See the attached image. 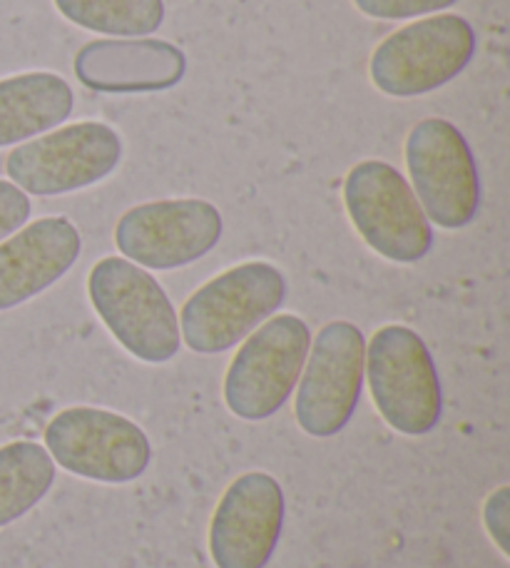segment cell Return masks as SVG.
Segmentation results:
<instances>
[{
    "label": "cell",
    "instance_id": "1",
    "mask_svg": "<svg viewBox=\"0 0 510 568\" xmlns=\"http://www.w3.org/2000/svg\"><path fill=\"white\" fill-rule=\"evenodd\" d=\"M88 297L120 347L145 364H165L182 347L180 320L162 284L125 257H102L88 275Z\"/></svg>",
    "mask_w": 510,
    "mask_h": 568
},
{
    "label": "cell",
    "instance_id": "2",
    "mask_svg": "<svg viewBox=\"0 0 510 568\" xmlns=\"http://www.w3.org/2000/svg\"><path fill=\"white\" fill-rule=\"evenodd\" d=\"M289 284L272 262H244L192 294L180 312V337L197 354H222L274 317Z\"/></svg>",
    "mask_w": 510,
    "mask_h": 568
},
{
    "label": "cell",
    "instance_id": "3",
    "mask_svg": "<svg viewBox=\"0 0 510 568\" xmlns=\"http://www.w3.org/2000/svg\"><path fill=\"white\" fill-rule=\"evenodd\" d=\"M364 377L381 419L406 436L431 434L443 414V392L431 352L406 324H386L366 344Z\"/></svg>",
    "mask_w": 510,
    "mask_h": 568
},
{
    "label": "cell",
    "instance_id": "4",
    "mask_svg": "<svg viewBox=\"0 0 510 568\" xmlns=\"http://www.w3.org/2000/svg\"><path fill=\"white\" fill-rule=\"evenodd\" d=\"M476 55V30L463 16L414 20L384 38L369 60V78L389 98H421L458 78Z\"/></svg>",
    "mask_w": 510,
    "mask_h": 568
},
{
    "label": "cell",
    "instance_id": "5",
    "mask_svg": "<svg viewBox=\"0 0 510 568\" xmlns=\"http://www.w3.org/2000/svg\"><path fill=\"white\" fill-rule=\"evenodd\" d=\"M309 347L312 329L297 314H274L259 324L224 374V402L234 417L244 422L274 417L297 389Z\"/></svg>",
    "mask_w": 510,
    "mask_h": 568
},
{
    "label": "cell",
    "instance_id": "6",
    "mask_svg": "<svg viewBox=\"0 0 510 568\" xmlns=\"http://www.w3.org/2000/svg\"><path fill=\"white\" fill-rule=\"evenodd\" d=\"M344 205L361 240L384 260L414 265L434 250L431 222L389 162H356L344 180Z\"/></svg>",
    "mask_w": 510,
    "mask_h": 568
},
{
    "label": "cell",
    "instance_id": "7",
    "mask_svg": "<svg viewBox=\"0 0 510 568\" xmlns=\"http://www.w3.org/2000/svg\"><path fill=\"white\" fill-rule=\"evenodd\" d=\"M404 155L428 222L443 230L471 225L481 205V180L461 130L443 118H426L408 133Z\"/></svg>",
    "mask_w": 510,
    "mask_h": 568
},
{
    "label": "cell",
    "instance_id": "8",
    "mask_svg": "<svg viewBox=\"0 0 510 568\" xmlns=\"http://www.w3.org/2000/svg\"><path fill=\"white\" fill-rule=\"evenodd\" d=\"M120 160L118 130L83 120L18 145L6 160V172L26 195L58 197L98 185L118 170Z\"/></svg>",
    "mask_w": 510,
    "mask_h": 568
},
{
    "label": "cell",
    "instance_id": "9",
    "mask_svg": "<svg viewBox=\"0 0 510 568\" xmlns=\"http://www.w3.org/2000/svg\"><path fill=\"white\" fill-rule=\"evenodd\" d=\"M53 462L80 479L130 484L150 469L152 444L140 426L100 407H68L45 429Z\"/></svg>",
    "mask_w": 510,
    "mask_h": 568
},
{
    "label": "cell",
    "instance_id": "10",
    "mask_svg": "<svg viewBox=\"0 0 510 568\" xmlns=\"http://www.w3.org/2000/svg\"><path fill=\"white\" fill-rule=\"evenodd\" d=\"M366 337L351 322L324 324L302 369L294 417L304 434L329 439L346 429L364 389Z\"/></svg>",
    "mask_w": 510,
    "mask_h": 568
},
{
    "label": "cell",
    "instance_id": "11",
    "mask_svg": "<svg viewBox=\"0 0 510 568\" xmlns=\"http://www.w3.org/2000/svg\"><path fill=\"white\" fill-rule=\"evenodd\" d=\"M222 232V212L207 200H155L118 220L115 245L132 265L167 272L207 257Z\"/></svg>",
    "mask_w": 510,
    "mask_h": 568
},
{
    "label": "cell",
    "instance_id": "12",
    "mask_svg": "<svg viewBox=\"0 0 510 568\" xmlns=\"http://www.w3.org/2000/svg\"><path fill=\"white\" fill-rule=\"evenodd\" d=\"M284 491L274 476L249 471L234 479L210 521L217 568H267L284 529Z\"/></svg>",
    "mask_w": 510,
    "mask_h": 568
},
{
    "label": "cell",
    "instance_id": "13",
    "mask_svg": "<svg viewBox=\"0 0 510 568\" xmlns=\"http://www.w3.org/2000/svg\"><path fill=\"white\" fill-rule=\"evenodd\" d=\"M75 78L95 93H162L182 83L187 55L157 38H105L78 50Z\"/></svg>",
    "mask_w": 510,
    "mask_h": 568
},
{
    "label": "cell",
    "instance_id": "14",
    "mask_svg": "<svg viewBox=\"0 0 510 568\" xmlns=\"http://www.w3.org/2000/svg\"><path fill=\"white\" fill-rule=\"evenodd\" d=\"M83 252V237L63 215L40 217L0 242V312L16 310L63 280Z\"/></svg>",
    "mask_w": 510,
    "mask_h": 568
},
{
    "label": "cell",
    "instance_id": "15",
    "mask_svg": "<svg viewBox=\"0 0 510 568\" xmlns=\"http://www.w3.org/2000/svg\"><path fill=\"white\" fill-rule=\"evenodd\" d=\"M75 95L65 78L45 70L0 80V148L26 142L63 125L73 115Z\"/></svg>",
    "mask_w": 510,
    "mask_h": 568
},
{
    "label": "cell",
    "instance_id": "16",
    "mask_svg": "<svg viewBox=\"0 0 510 568\" xmlns=\"http://www.w3.org/2000/svg\"><path fill=\"white\" fill-rule=\"evenodd\" d=\"M55 484V462L45 446L13 442L0 446V529L35 509Z\"/></svg>",
    "mask_w": 510,
    "mask_h": 568
},
{
    "label": "cell",
    "instance_id": "17",
    "mask_svg": "<svg viewBox=\"0 0 510 568\" xmlns=\"http://www.w3.org/2000/svg\"><path fill=\"white\" fill-rule=\"evenodd\" d=\"M58 13L90 33L145 38L165 20V0H53Z\"/></svg>",
    "mask_w": 510,
    "mask_h": 568
},
{
    "label": "cell",
    "instance_id": "18",
    "mask_svg": "<svg viewBox=\"0 0 510 568\" xmlns=\"http://www.w3.org/2000/svg\"><path fill=\"white\" fill-rule=\"evenodd\" d=\"M458 0H354V6L366 18L376 20H406L438 13L456 6Z\"/></svg>",
    "mask_w": 510,
    "mask_h": 568
},
{
    "label": "cell",
    "instance_id": "19",
    "mask_svg": "<svg viewBox=\"0 0 510 568\" xmlns=\"http://www.w3.org/2000/svg\"><path fill=\"white\" fill-rule=\"evenodd\" d=\"M30 212H33V205L26 192L13 182L0 180V242L23 227L30 220Z\"/></svg>",
    "mask_w": 510,
    "mask_h": 568
},
{
    "label": "cell",
    "instance_id": "20",
    "mask_svg": "<svg viewBox=\"0 0 510 568\" xmlns=\"http://www.w3.org/2000/svg\"><path fill=\"white\" fill-rule=\"evenodd\" d=\"M486 526L501 551L508 554V486H501L486 504Z\"/></svg>",
    "mask_w": 510,
    "mask_h": 568
}]
</instances>
